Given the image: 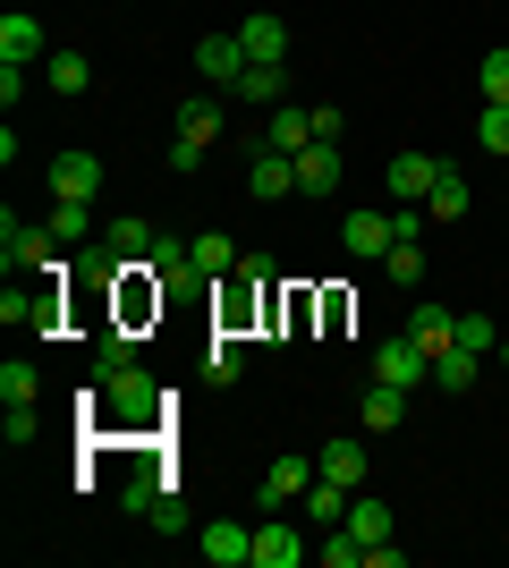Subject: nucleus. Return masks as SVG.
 Here are the masks:
<instances>
[{
    "label": "nucleus",
    "mask_w": 509,
    "mask_h": 568,
    "mask_svg": "<svg viewBox=\"0 0 509 568\" xmlns=\"http://www.w3.org/2000/svg\"><path fill=\"white\" fill-rule=\"evenodd\" d=\"M85 390H94L102 407H111V416H102V425H162V390H153V374L145 365H120V374H94L85 382Z\"/></svg>",
    "instance_id": "nucleus-1"
},
{
    "label": "nucleus",
    "mask_w": 509,
    "mask_h": 568,
    "mask_svg": "<svg viewBox=\"0 0 509 568\" xmlns=\"http://www.w3.org/2000/svg\"><path fill=\"white\" fill-rule=\"evenodd\" d=\"M0 323H9V332H51V323H60V288H51V272L0 288Z\"/></svg>",
    "instance_id": "nucleus-2"
},
{
    "label": "nucleus",
    "mask_w": 509,
    "mask_h": 568,
    "mask_svg": "<svg viewBox=\"0 0 509 568\" xmlns=\"http://www.w3.org/2000/svg\"><path fill=\"white\" fill-rule=\"evenodd\" d=\"M246 69H255V60H246V43H238V26H230V34H204V43H195V77H204V85H213V94H230V85H238Z\"/></svg>",
    "instance_id": "nucleus-3"
},
{
    "label": "nucleus",
    "mask_w": 509,
    "mask_h": 568,
    "mask_svg": "<svg viewBox=\"0 0 509 568\" xmlns=\"http://www.w3.org/2000/svg\"><path fill=\"white\" fill-rule=\"evenodd\" d=\"M94 195H102L94 153H51V204H94Z\"/></svg>",
    "instance_id": "nucleus-4"
},
{
    "label": "nucleus",
    "mask_w": 509,
    "mask_h": 568,
    "mask_svg": "<svg viewBox=\"0 0 509 568\" xmlns=\"http://www.w3.org/2000/svg\"><path fill=\"white\" fill-rule=\"evenodd\" d=\"M51 246H60L51 230H26L18 213H0V255H9V272H51Z\"/></svg>",
    "instance_id": "nucleus-5"
},
{
    "label": "nucleus",
    "mask_w": 509,
    "mask_h": 568,
    "mask_svg": "<svg viewBox=\"0 0 509 568\" xmlns=\"http://www.w3.org/2000/svg\"><path fill=\"white\" fill-rule=\"evenodd\" d=\"M315 458H272L264 467V484H255V500H264V509H289V500H306V484H315Z\"/></svg>",
    "instance_id": "nucleus-6"
},
{
    "label": "nucleus",
    "mask_w": 509,
    "mask_h": 568,
    "mask_svg": "<svg viewBox=\"0 0 509 568\" xmlns=\"http://www.w3.org/2000/svg\"><path fill=\"white\" fill-rule=\"evenodd\" d=\"M374 382H399V390H416V382H434V356L416 348V339H383V348H374Z\"/></svg>",
    "instance_id": "nucleus-7"
},
{
    "label": "nucleus",
    "mask_w": 509,
    "mask_h": 568,
    "mask_svg": "<svg viewBox=\"0 0 509 568\" xmlns=\"http://www.w3.org/2000/svg\"><path fill=\"white\" fill-rule=\"evenodd\" d=\"M195 551L213 568H255V526H230V518H213L204 535H195Z\"/></svg>",
    "instance_id": "nucleus-8"
},
{
    "label": "nucleus",
    "mask_w": 509,
    "mask_h": 568,
    "mask_svg": "<svg viewBox=\"0 0 509 568\" xmlns=\"http://www.w3.org/2000/svg\"><path fill=\"white\" fill-rule=\"evenodd\" d=\"M238 43H246V60H255V69H289V26L264 18V9H255V18H238Z\"/></svg>",
    "instance_id": "nucleus-9"
},
{
    "label": "nucleus",
    "mask_w": 509,
    "mask_h": 568,
    "mask_svg": "<svg viewBox=\"0 0 509 568\" xmlns=\"http://www.w3.org/2000/svg\"><path fill=\"white\" fill-rule=\"evenodd\" d=\"M315 144V111H297V102H281V111L264 119V136H255V153H306Z\"/></svg>",
    "instance_id": "nucleus-10"
},
{
    "label": "nucleus",
    "mask_w": 509,
    "mask_h": 568,
    "mask_svg": "<svg viewBox=\"0 0 509 568\" xmlns=\"http://www.w3.org/2000/svg\"><path fill=\"white\" fill-rule=\"evenodd\" d=\"M170 128H179L170 144H195V153H213V144H221V102H213V94H187Z\"/></svg>",
    "instance_id": "nucleus-11"
},
{
    "label": "nucleus",
    "mask_w": 509,
    "mask_h": 568,
    "mask_svg": "<svg viewBox=\"0 0 509 568\" xmlns=\"http://www.w3.org/2000/svg\"><path fill=\"white\" fill-rule=\"evenodd\" d=\"M297 560H306V535H297V526L272 509V518L255 526V568H297Z\"/></svg>",
    "instance_id": "nucleus-12"
},
{
    "label": "nucleus",
    "mask_w": 509,
    "mask_h": 568,
    "mask_svg": "<svg viewBox=\"0 0 509 568\" xmlns=\"http://www.w3.org/2000/svg\"><path fill=\"white\" fill-rule=\"evenodd\" d=\"M441 170L450 162H434V153H390V195H399V204H425Z\"/></svg>",
    "instance_id": "nucleus-13"
},
{
    "label": "nucleus",
    "mask_w": 509,
    "mask_h": 568,
    "mask_svg": "<svg viewBox=\"0 0 509 568\" xmlns=\"http://www.w3.org/2000/svg\"><path fill=\"white\" fill-rule=\"evenodd\" d=\"M339 170H348V162H339V144H306V153H297V195H339Z\"/></svg>",
    "instance_id": "nucleus-14"
},
{
    "label": "nucleus",
    "mask_w": 509,
    "mask_h": 568,
    "mask_svg": "<svg viewBox=\"0 0 509 568\" xmlns=\"http://www.w3.org/2000/svg\"><path fill=\"white\" fill-rule=\"evenodd\" d=\"M339 246H348L357 263H383L390 255V213H348L339 221Z\"/></svg>",
    "instance_id": "nucleus-15"
},
{
    "label": "nucleus",
    "mask_w": 509,
    "mask_h": 568,
    "mask_svg": "<svg viewBox=\"0 0 509 568\" xmlns=\"http://www.w3.org/2000/svg\"><path fill=\"white\" fill-rule=\"evenodd\" d=\"M0 60H9V69H43V60H51V51H43V26L26 18V9H18V18H0Z\"/></svg>",
    "instance_id": "nucleus-16"
},
{
    "label": "nucleus",
    "mask_w": 509,
    "mask_h": 568,
    "mask_svg": "<svg viewBox=\"0 0 509 568\" xmlns=\"http://www.w3.org/2000/svg\"><path fill=\"white\" fill-rule=\"evenodd\" d=\"M246 187H255V204H281V195H297V153H255Z\"/></svg>",
    "instance_id": "nucleus-17"
},
{
    "label": "nucleus",
    "mask_w": 509,
    "mask_h": 568,
    "mask_svg": "<svg viewBox=\"0 0 509 568\" xmlns=\"http://www.w3.org/2000/svg\"><path fill=\"white\" fill-rule=\"evenodd\" d=\"M408 339H416L425 356H441L450 339H459V314L441 306V297H425V306H416V323H408Z\"/></svg>",
    "instance_id": "nucleus-18"
},
{
    "label": "nucleus",
    "mask_w": 509,
    "mask_h": 568,
    "mask_svg": "<svg viewBox=\"0 0 509 568\" xmlns=\"http://www.w3.org/2000/svg\"><path fill=\"white\" fill-rule=\"evenodd\" d=\"M348 484H332V475H315V484H306V500H297V509H306V526H323V535H332L339 518H348Z\"/></svg>",
    "instance_id": "nucleus-19"
},
{
    "label": "nucleus",
    "mask_w": 509,
    "mask_h": 568,
    "mask_svg": "<svg viewBox=\"0 0 509 568\" xmlns=\"http://www.w3.org/2000/svg\"><path fill=\"white\" fill-rule=\"evenodd\" d=\"M315 467L357 493V484H365V442H357V433H339V442H323V450H315Z\"/></svg>",
    "instance_id": "nucleus-20"
},
{
    "label": "nucleus",
    "mask_w": 509,
    "mask_h": 568,
    "mask_svg": "<svg viewBox=\"0 0 509 568\" xmlns=\"http://www.w3.org/2000/svg\"><path fill=\"white\" fill-rule=\"evenodd\" d=\"M399 416H408V390H399V382H374V390L357 399V425L365 433H390Z\"/></svg>",
    "instance_id": "nucleus-21"
},
{
    "label": "nucleus",
    "mask_w": 509,
    "mask_h": 568,
    "mask_svg": "<svg viewBox=\"0 0 509 568\" xmlns=\"http://www.w3.org/2000/svg\"><path fill=\"white\" fill-rule=\"evenodd\" d=\"M476 374H485V356H476V348H459V339H450V348L434 356V390H476Z\"/></svg>",
    "instance_id": "nucleus-22"
},
{
    "label": "nucleus",
    "mask_w": 509,
    "mask_h": 568,
    "mask_svg": "<svg viewBox=\"0 0 509 568\" xmlns=\"http://www.w3.org/2000/svg\"><path fill=\"white\" fill-rule=\"evenodd\" d=\"M339 526H348V535H357V544L365 551H374V544H390V509H383V500H348V518H339Z\"/></svg>",
    "instance_id": "nucleus-23"
},
{
    "label": "nucleus",
    "mask_w": 509,
    "mask_h": 568,
    "mask_svg": "<svg viewBox=\"0 0 509 568\" xmlns=\"http://www.w3.org/2000/svg\"><path fill=\"white\" fill-rule=\"evenodd\" d=\"M43 77H51V94H85V85H94V60H85V51H51Z\"/></svg>",
    "instance_id": "nucleus-24"
},
{
    "label": "nucleus",
    "mask_w": 509,
    "mask_h": 568,
    "mask_svg": "<svg viewBox=\"0 0 509 568\" xmlns=\"http://www.w3.org/2000/svg\"><path fill=\"white\" fill-rule=\"evenodd\" d=\"M230 94H246V102H264V111H281V102H289V69H246Z\"/></svg>",
    "instance_id": "nucleus-25"
},
{
    "label": "nucleus",
    "mask_w": 509,
    "mask_h": 568,
    "mask_svg": "<svg viewBox=\"0 0 509 568\" xmlns=\"http://www.w3.org/2000/svg\"><path fill=\"white\" fill-rule=\"evenodd\" d=\"M102 237H111V246H120L128 263H145V255H153V237H162V230H153V221H136V213H120V221H111Z\"/></svg>",
    "instance_id": "nucleus-26"
},
{
    "label": "nucleus",
    "mask_w": 509,
    "mask_h": 568,
    "mask_svg": "<svg viewBox=\"0 0 509 568\" xmlns=\"http://www.w3.org/2000/svg\"><path fill=\"white\" fill-rule=\"evenodd\" d=\"M204 374H213V382H238V374H246V339H238V332H213V348H204Z\"/></svg>",
    "instance_id": "nucleus-27"
},
{
    "label": "nucleus",
    "mask_w": 509,
    "mask_h": 568,
    "mask_svg": "<svg viewBox=\"0 0 509 568\" xmlns=\"http://www.w3.org/2000/svg\"><path fill=\"white\" fill-rule=\"evenodd\" d=\"M467 204H476V195H467V179H459V170H441V179H434V195H425V213H434V221H459Z\"/></svg>",
    "instance_id": "nucleus-28"
},
{
    "label": "nucleus",
    "mask_w": 509,
    "mask_h": 568,
    "mask_svg": "<svg viewBox=\"0 0 509 568\" xmlns=\"http://www.w3.org/2000/svg\"><path fill=\"white\" fill-rule=\"evenodd\" d=\"M238 272V246L230 237H195V281H230Z\"/></svg>",
    "instance_id": "nucleus-29"
},
{
    "label": "nucleus",
    "mask_w": 509,
    "mask_h": 568,
    "mask_svg": "<svg viewBox=\"0 0 509 568\" xmlns=\"http://www.w3.org/2000/svg\"><path fill=\"white\" fill-rule=\"evenodd\" d=\"M383 272H390V281H399V288H416V281H425V246H416V237H390Z\"/></svg>",
    "instance_id": "nucleus-30"
},
{
    "label": "nucleus",
    "mask_w": 509,
    "mask_h": 568,
    "mask_svg": "<svg viewBox=\"0 0 509 568\" xmlns=\"http://www.w3.org/2000/svg\"><path fill=\"white\" fill-rule=\"evenodd\" d=\"M0 442H9V450H26V442H43V416H34V399L0 416Z\"/></svg>",
    "instance_id": "nucleus-31"
},
{
    "label": "nucleus",
    "mask_w": 509,
    "mask_h": 568,
    "mask_svg": "<svg viewBox=\"0 0 509 568\" xmlns=\"http://www.w3.org/2000/svg\"><path fill=\"white\" fill-rule=\"evenodd\" d=\"M34 390H43V382H34V365H18V356H9V365H0V407H26Z\"/></svg>",
    "instance_id": "nucleus-32"
},
{
    "label": "nucleus",
    "mask_w": 509,
    "mask_h": 568,
    "mask_svg": "<svg viewBox=\"0 0 509 568\" xmlns=\"http://www.w3.org/2000/svg\"><path fill=\"white\" fill-rule=\"evenodd\" d=\"M459 348H476V356H501V332H492V314H459Z\"/></svg>",
    "instance_id": "nucleus-33"
},
{
    "label": "nucleus",
    "mask_w": 509,
    "mask_h": 568,
    "mask_svg": "<svg viewBox=\"0 0 509 568\" xmlns=\"http://www.w3.org/2000/svg\"><path fill=\"white\" fill-rule=\"evenodd\" d=\"M476 144H485V153H509V102H485V119H476Z\"/></svg>",
    "instance_id": "nucleus-34"
},
{
    "label": "nucleus",
    "mask_w": 509,
    "mask_h": 568,
    "mask_svg": "<svg viewBox=\"0 0 509 568\" xmlns=\"http://www.w3.org/2000/svg\"><path fill=\"white\" fill-rule=\"evenodd\" d=\"M120 365H136V339H128L120 323H111V332H102V356H94V374H120Z\"/></svg>",
    "instance_id": "nucleus-35"
},
{
    "label": "nucleus",
    "mask_w": 509,
    "mask_h": 568,
    "mask_svg": "<svg viewBox=\"0 0 509 568\" xmlns=\"http://www.w3.org/2000/svg\"><path fill=\"white\" fill-rule=\"evenodd\" d=\"M323 560L332 568H365V544L348 535V526H332V535H323Z\"/></svg>",
    "instance_id": "nucleus-36"
},
{
    "label": "nucleus",
    "mask_w": 509,
    "mask_h": 568,
    "mask_svg": "<svg viewBox=\"0 0 509 568\" xmlns=\"http://www.w3.org/2000/svg\"><path fill=\"white\" fill-rule=\"evenodd\" d=\"M476 77H485V102H509V43L485 51V69H476Z\"/></svg>",
    "instance_id": "nucleus-37"
},
{
    "label": "nucleus",
    "mask_w": 509,
    "mask_h": 568,
    "mask_svg": "<svg viewBox=\"0 0 509 568\" xmlns=\"http://www.w3.org/2000/svg\"><path fill=\"white\" fill-rule=\"evenodd\" d=\"M51 237H60V246H77V237H85V204H51V221H43Z\"/></svg>",
    "instance_id": "nucleus-38"
},
{
    "label": "nucleus",
    "mask_w": 509,
    "mask_h": 568,
    "mask_svg": "<svg viewBox=\"0 0 509 568\" xmlns=\"http://www.w3.org/2000/svg\"><path fill=\"white\" fill-rule=\"evenodd\" d=\"M145 518L162 526V535H179V526H187V509H179V493H162V500H153V509H145Z\"/></svg>",
    "instance_id": "nucleus-39"
},
{
    "label": "nucleus",
    "mask_w": 509,
    "mask_h": 568,
    "mask_svg": "<svg viewBox=\"0 0 509 568\" xmlns=\"http://www.w3.org/2000/svg\"><path fill=\"white\" fill-rule=\"evenodd\" d=\"M501 374H509V332H501Z\"/></svg>",
    "instance_id": "nucleus-40"
}]
</instances>
